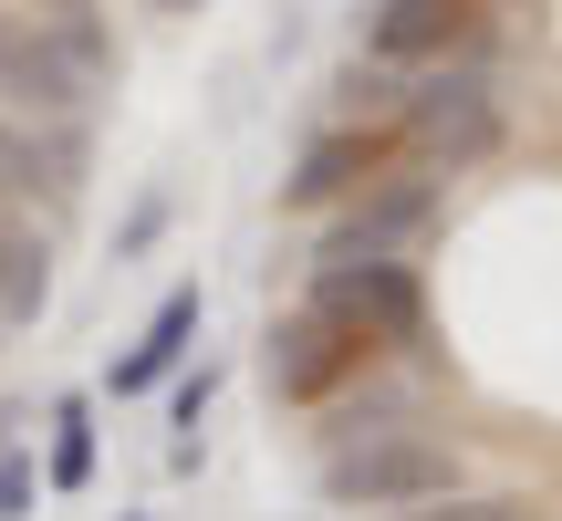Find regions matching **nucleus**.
I'll use <instances>...</instances> for the list:
<instances>
[{
	"instance_id": "6ab92c4d",
	"label": "nucleus",
	"mask_w": 562,
	"mask_h": 521,
	"mask_svg": "<svg viewBox=\"0 0 562 521\" xmlns=\"http://www.w3.org/2000/svg\"><path fill=\"white\" fill-rule=\"evenodd\" d=\"M146 11H157V21H188V11H199V0H146Z\"/></svg>"
},
{
	"instance_id": "f3484780",
	"label": "nucleus",
	"mask_w": 562,
	"mask_h": 521,
	"mask_svg": "<svg viewBox=\"0 0 562 521\" xmlns=\"http://www.w3.org/2000/svg\"><path fill=\"white\" fill-rule=\"evenodd\" d=\"M157 230H167V199H136V209H125V230H115V260L157 251Z\"/></svg>"
},
{
	"instance_id": "2eb2a0df",
	"label": "nucleus",
	"mask_w": 562,
	"mask_h": 521,
	"mask_svg": "<svg viewBox=\"0 0 562 521\" xmlns=\"http://www.w3.org/2000/svg\"><path fill=\"white\" fill-rule=\"evenodd\" d=\"M385 521H542L521 501V490H448V501H427V511H385Z\"/></svg>"
},
{
	"instance_id": "7ed1b4c3",
	"label": "nucleus",
	"mask_w": 562,
	"mask_h": 521,
	"mask_svg": "<svg viewBox=\"0 0 562 521\" xmlns=\"http://www.w3.org/2000/svg\"><path fill=\"white\" fill-rule=\"evenodd\" d=\"M438 220H448V178H427L417 157H396L364 199H344L334 220H323L313 260H406V251H427Z\"/></svg>"
},
{
	"instance_id": "39448f33",
	"label": "nucleus",
	"mask_w": 562,
	"mask_h": 521,
	"mask_svg": "<svg viewBox=\"0 0 562 521\" xmlns=\"http://www.w3.org/2000/svg\"><path fill=\"white\" fill-rule=\"evenodd\" d=\"M364 365H385V355L355 334V323L313 313V302H302V313H281L271 334H261V376H271V397H281V407H323V397H344Z\"/></svg>"
},
{
	"instance_id": "4468645a",
	"label": "nucleus",
	"mask_w": 562,
	"mask_h": 521,
	"mask_svg": "<svg viewBox=\"0 0 562 521\" xmlns=\"http://www.w3.org/2000/svg\"><path fill=\"white\" fill-rule=\"evenodd\" d=\"M94 480V397H53V469L42 490H83Z\"/></svg>"
},
{
	"instance_id": "1a4fd4ad",
	"label": "nucleus",
	"mask_w": 562,
	"mask_h": 521,
	"mask_svg": "<svg viewBox=\"0 0 562 521\" xmlns=\"http://www.w3.org/2000/svg\"><path fill=\"white\" fill-rule=\"evenodd\" d=\"M0 209H21V220H42V230L74 220V188L53 178V157H42V125H32V115H0Z\"/></svg>"
},
{
	"instance_id": "dca6fc26",
	"label": "nucleus",
	"mask_w": 562,
	"mask_h": 521,
	"mask_svg": "<svg viewBox=\"0 0 562 521\" xmlns=\"http://www.w3.org/2000/svg\"><path fill=\"white\" fill-rule=\"evenodd\" d=\"M42 480H32V448H0V521H32Z\"/></svg>"
},
{
	"instance_id": "423d86ee",
	"label": "nucleus",
	"mask_w": 562,
	"mask_h": 521,
	"mask_svg": "<svg viewBox=\"0 0 562 521\" xmlns=\"http://www.w3.org/2000/svg\"><path fill=\"white\" fill-rule=\"evenodd\" d=\"M396 125H313L292 157V178H281V209H302V220H334L344 199H364V188L396 167Z\"/></svg>"
},
{
	"instance_id": "ddd939ff",
	"label": "nucleus",
	"mask_w": 562,
	"mask_h": 521,
	"mask_svg": "<svg viewBox=\"0 0 562 521\" xmlns=\"http://www.w3.org/2000/svg\"><path fill=\"white\" fill-rule=\"evenodd\" d=\"M323 104H334V125H396L406 115V74H396V63H375V53H355V63H334Z\"/></svg>"
},
{
	"instance_id": "f03ea898",
	"label": "nucleus",
	"mask_w": 562,
	"mask_h": 521,
	"mask_svg": "<svg viewBox=\"0 0 562 521\" xmlns=\"http://www.w3.org/2000/svg\"><path fill=\"white\" fill-rule=\"evenodd\" d=\"M469 490V459L427 428H396V439H364V448H334L323 459V501L334 511H427Z\"/></svg>"
},
{
	"instance_id": "9b49d317",
	"label": "nucleus",
	"mask_w": 562,
	"mask_h": 521,
	"mask_svg": "<svg viewBox=\"0 0 562 521\" xmlns=\"http://www.w3.org/2000/svg\"><path fill=\"white\" fill-rule=\"evenodd\" d=\"M188 334H199V281H178V292L146 313V334L115 355V397H146V386H167V376H178V355H188Z\"/></svg>"
},
{
	"instance_id": "a211bd4d",
	"label": "nucleus",
	"mask_w": 562,
	"mask_h": 521,
	"mask_svg": "<svg viewBox=\"0 0 562 521\" xmlns=\"http://www.w3.org/2000/svg\"><path fill=\"white\" fill-rule=\"evenodd\" d=\"M209 397H220V365H199V376H178V397H167V418H178V428H199V418H209Z\"/></svg>"
},
{
	"instance_id": "0eeeda50",
	"label": "nucleus",
	"mask_w": 562,
	"mask_h": 521,
	"mask_svg": "<svg viewBox=\"0 0 562 521\" xmlns=\"http://www.w3.org/2000/svg\"><path fill=\"white\" fill-rule=\"evenodd\" d=\"M364 53L396 63V74L469 63V53H490V0H375V21H364Z\"/></svg>"
},
{
	"instance_id": "20e7f679",
	"label": "nucleus",
	"mask_w": 562,
	"mask_h": 521,
	"mask_svg": "<svg viewBox=\"0 0 562 521\" xmlns=\"http://www.w3.org/2000/svg\"><path fill=\"white\" fill-rule=\"evenodd\" d=\"M313 313H334V323H355L375 355H417L427 344V281H417V260H313Z\"/></svg>"
},
{
	"instance_id": "f8f14e48",
	"label": "nucleus",
	"mask_w": 562,
	"mask_h": 521,
	"mask_svg": "<svg viewBox=\"0 0 562 521\" xmlns=\"http://www.w3.org/2000/svg\"><path fill=\"white\" fill-rule=\"evenodd\" d=\"M53 313V230L0 209V323H42Z\"/></svg>"
},
{
	"instance_id": "6e6552de",
	"label": "nucleus",
	"mask_w": 562,
	"mask_h": 521,
	"mask_svg": "<svg viewBox=\"0 0 562 521\" xmlns=\"http://www.w3.org/2000/svg\"><path fill=\"white\" fill-rule=\"evenodd\" d=\"M0 115H32V125L94 115V84L63 63V42L32 11H0Z\"/></svg>"
},
{
	"instance_id": "aec40b11",
	"label": "nucleus",
	"mask_w": 562,
	"mask_h": 521,
	"mask_svg": "<svg viewBox=\"0 0 562 521\" xmlns=\"http://www.w3.org/2000/svg\"><path fill=\"white\" fill-rule=\"evenodd\" d=\"M0 334H11V323H0Z\"/></svg>"
},
{
	"instance_id": "f257e3e1",
	"label": "nucleus",
	"mask_w": 562,
	"mask_h": 521,
	"mask_svg": "<svg viewBox=\"0 0 562 521\" xmlns=\"http://www.w3.org/2000/svg\"><path fill=\"white\" fill-rule=\"evenodd\" d=\"M501 84H490V53L469 63H427L406 74V115H396V146L427 167V178H469L480 157H501Z\"/></svg>"
},
{
	"instance_id": "9d476101",
	"label": "nucleus",
	"mask_w": 562,
	"mask_h": 521,
	"mask_svg": "<svg viewBox=\"0 0 562 521\" xmlns=\"http://www.w3.org/2000/svg\"><path fill=\"white\" fill-rule=\"evenodd\" d=\"M396 428H417V386L364 365L344 397H323V459H334V448H364V439H396Z\"/></svg>"
}]
</instances>
